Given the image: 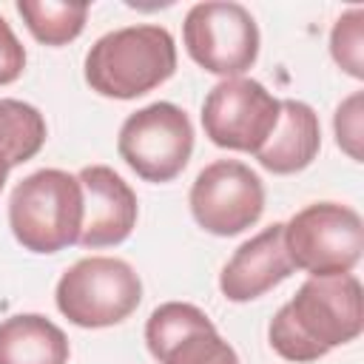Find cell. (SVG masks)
I'll return each instance as SVG.
<instances>
[{
  "label": "cell",
  "instance_id": "1",
  "mask_svg": "<svg viewBox=\"0 0 364 364\" xmlns=\"http://www.w3.org/2000/svg\"><path fill=\"white\" fill-rule=\"evenodd\" d=\"M364 327L361 282L353 273L310 276L273 316L267 338L287 361H316L333 347L358 338Z\"/></svg>",
  "mask_w": 364,
  "mask_h": 364
},
{
  "label": "cell",
  "instance_id": "2",
  "mask_svg": "<svg viewBox=\"0 0 364 364\" xmlns=\"http://www.w3.org/2000/svg\"><path fill=\"white\" fill-rule=\"evenodd\" d=\"M176 71V46L162 26H125L102 34L85 54V82L114 100H134Z\"/></svg>",
  "mask_w": 364,
  "mask_h": 364
},
{
  "label": "cell",
  "instance_id": "3",
  "mask_svg": "<svg viewBox=\"0 0 364 364\" xmlns=\"http://www.w3.org/2000/svg\"><path fill=\"white\" fill-rule=\"evenodd\" d=\"M14 239L31 253H57L77 245L82 228L80 179L60 168H43L20 179L9 199Z\"/></svg>",
  "mask_w": 364,
  "mask_h": 364
},
{
  "label": "cell",
  "instance_id": "4",
  "mask_svg": "<svg viewBox=\"0 0 364 364\" xmlns=\"http://www.w3.org/2000/svg\"><path fill=\"white\" fill-rule=\"evenodd\" d=\"M57 307L77 327H111L125 321L142 301L136 270L114 256H88L57 282Z\"/></svg>",
  "mask_w": 364,
  "mask_h": 364
},
{
  "label": "cell",
  "instance_id": "5",
  "mask_svg": "<svg viewBox=\"0 0 364 364\" xmlns=\"http://www.w3.org/2000/svg\"><path fill=\"white\" fill-rule=\"evenodd\" d=\"M284 250L296 270L310 276H341L361 262V216L338 202H316L284 225Z\"/></svg>",
  "mask_w": 364,
  "mask_h": 364
},
{
  "label": "cell",
  "instance_id": "6",
  "mask_svg": "<svg viewBox=\"0 0 364 364\" xmlns=\"http://www.w3.org/2000/svg\"><path fill=\"white\" fill-rule=\"evenodd\" d=\"M117 151L145 182H171L191 159L193 125L179 105L151 102L122 122Z\"/></svg>",
  "mask_w": 364,
  "mask_h": 364
},
{
  "label": "cell",
  "instance_id": "7",
  "mask_svg": "<svg viewBox=\"0 0 364 364\" xmlns=\"http://www.w3.org/2000/svg\"><path fill=\"white\" fill-rule=\"evenodd\" d=\"M182 40L196 65L225 80L242 77L259 57V28L239 3H196L185 14Z\"/></svg>",
  "mask_w": 364,
  "mask_h": 364
},
{
  "label": "cell",
  "instance_id": "8",
  "mask_svg": "<svg viewBox=\"0 0 364 364\" xmlns=\"http://www.w3.org/2000/svg\"><path fill=\"white\" fill-rule=\"evenodd\" d=\"M279 122V100L250 77L216 82L202 105V128L213 145L256 154Z\"/></svg>",
  "mask_w": 364,
  "mask_h": 364
},
{
  "label": "cell",
  "instance_id": "9",
  "mask_svg": "<svg viewBox=\"0 0 364 364\" xmlns=\"http://www.w3.org/2000/svg\"><path fill=\"white\" fill-rule=\"evenodd\" d=\"M264 210L262 179L236 159H219L199 171L191 188V213L213 236H236Z\"/></svg>",
  "mask_w": 364,
  "mask_h": 364
},
{
  "label": "cell",
  "instance_id": "10",
  "mask_svg": "<svg viewBox=\"0 0 364 364\" xmlns=\"http://www.w3.org/2000/svg\"><path fill=\"white\" fill-rule=\"evenodd\" d=\"M145 341L159 364H239L213 321L188 301L159 304L145 324Z\"/></svg>",
  "mask_w": 364,
  "mask_h": 364
},
{
  "label": "cell",
  "instance_id": "11",
  "mask_svg": "<svg viewBox=\"0 0 364 364\" xmlns=\"http://www.w3.org/2000/svg\"><path fill=\"white\" fill-rule=\"evenodd\" d=\"M82 188V228L77 245L111 247L131 236L136 225V193L108 165H88L77 173Z\"/></svg>",
  "mask_w": 364,
  "mask_h": 364
},
{
  "label": "cell",
  "instance_id": "12",
  "mask_svg": "<svg viewBox=\"0 0 364 364\" xmlns=\"http://www.w3.org/2000/svg\"><path fill=\"white\" fill-rule=\"evenodd\" d=\"M296 267L284 250V225L276 222L236 247L222 267L219 290L228 301H250L273 290Z\"/></svg>",
  "mask_w": 364,
  "mask_h": 364
},
{
  "label": "cell",
  "instance_id": "13",
  "mask_svg": "<svg viewBox=\"0 0 364 364\" xmlns=\"http://www.w3.org/2000/svg\"><path fill=\"white\" fill-rule=\"evenodd\" d=\"M321 148L318 114L299 100H279V122L264 145L256 151V159L270 173H296L307 168Z\"/></svg>",
  "mask_w": 364,
  "mask_h": 364
},
{
  "label": "cell",
  "instance_id": "14",
  "mask_svg": "<svg viewBox=\"0 0 364 364\" xmlns=\"http://www.w3.org/2000/svg\"><path fill=\"white\" fill-rule=\"evenodd\" d=\"M0 364H68L65 333L40 313L0 321Z\"/></svg>",
  "mask_w": 364,
  "mask_h": 364
},
{
  "label": "cell",
  "instance_id": "15",
  "mask_svg": "<svg viewBox=\"0 0 364 364\" xmlns=\"http://www.w3.org/2000/svg\"><path fill=\"white\" fill-rule=\"evenodd\" d=\"M17 11L28 31L46 46H65L80 37L88 6L85 3H57V0H17Z\"/></svg>",
  "mask_w": 364,
  "mask_h": 364
},
{
  "label": "cell",
  "instance_id": "16",
  "mask_svg": "<svg viewBox=\"0 0 364 364\" xmlns=\"http://www.w3.org/2000/svg\"><path fill=\"white\" fill-rule=\"evenodd\" d=\"M46 142L43 114L20 100H0V151L14 165L28 162Z\"/></svg>",
  "mask_w": 364,
  "mask_h": 364
},
{
  "label": "cell",
  "instance_id": "17",
  "mask_svg": "<svg viewBox=\"0 0 364 364\" xmlns=\"http://www.w3.org/2000/svg\"><path fill=\"white\" fill-rule=\"evenodd\" d=\"M330 54L333 60L355 80L364 77V9L355 6L344 11L330 34Z\"/></svg>",
  "mask_w": 364,
  "mask_h": 364
},
{
  "label": "cell",
  "instance_id": "18",
  "mask_svg": "<svg viewBox=\"0 0 364 364\" xmlns=\"http://www.w3.org/2000/svg\"><path fill=\"white\" fill-rule=\"evenodd\" d=\"M364 94L355 91L350 94L338 108H336V142L344 154H350V159L361 162L364 159V151H361V142H364Z\"/></svg>",
  "mask_w": 364,
  "mask_h": 364
},
{
  "label": "cell",
  "instance_id": "19",
  "mask_svg": "<svg viewBox=\"0 0 364 364\" xmlns=\"http://www.w3.org/2000/svg\"><path fill=\"white\" fill-rule=\"evenodd\" d=\"M26 68V48L20 46L11 26L0 17V85L14 82Z\"/></svg>",
  "mask_w": 364,
  "mask_h": 364
},
{
  "label": "cell",
  "instance_id": "20",
  "mask_svg": "<svg viewBox=\"0 0 364 364\" xmlns=\"http://www.w3.org/2000/svg\"><path fill=\"white\" fill-rule=\"evenodd\" d=\"M9 171H11V162H9V159H6V154L0 151V193H3V185H6Z\"/></svg>",
  "mask_w": 364,
  "mask_h": 364
}]
</instances>
